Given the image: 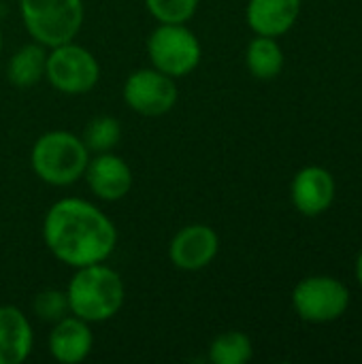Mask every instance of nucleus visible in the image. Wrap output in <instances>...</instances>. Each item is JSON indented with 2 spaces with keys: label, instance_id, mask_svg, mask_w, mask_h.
Listing matches in <instances>:
<instances>
[{
  "label": "nucleus",
  "instance_id": "obj_1",
  "mask_svg": "<svg viewBox=\"0 0 362 364\" xmlns=\"http://www.w3.org/2000/svg\"><path fill=\"white\" fill-rule=\"evenodd\" d=\"M43 243L55 260L79 269L109 260L117 245V228L94 203L68 196L47 209Z\"/></svg>",
  "mask_w": 362,
  "mask_h": 364
},
{
  "label": "nucleus",
  "instance_id": "obj_2",
  "mask_svg": "<svg viewBox=\"0 0 362 364\" xmlns=\"http://www.w3.org/2000/svg\"><path fill=\"white\" fill-rule=\"evenodd\" d=\"M64 292L70 314L90 324H100L115 318L126 301L122 275L105 262L75 269V275Z\"/></svg>",
  "mask_w": 362,
  "mask_h": 364
},
{
  "label": "nucleus",
  "instance_id": "obj_3",
  "mask_svg": "<svg viewBox=\"0 0 362 364\" xmlns=\"http://www.w3.org/2000/svg\"><path fill=\"white\" fill-rule=\"evenodd\" d=\"M90 158V149L81 136L68 130H49L30 149L32 173L53 188H66L83 179Z\"/></svg>",
  "mask_w": 362,
  "mask_h": 364
},
{
  "label": "nucleus",
  "instance_id": "obj_4",
  "mask_svg": "<svg viewBox=\"0 0 362 364\" xmlns=\"http://www.w3.org/2000/svg\"><path fill=\"white\" fill-rule=\"evenodd\" d=\"M19 15L30 38L51 49L75 41L85 6L83 0H19Z\"/></svg>",
  "mask_w": 362,
  "mask_h": 364
},
{
  "label": "nucleus",
  "instance_id": "obj_5",
  "mask_svg": "<svg viewBox=\"0 0 362 364\" xmlns=\"http://www.w3.org/2000/svg\"><path fill=\"white\" fill-rule=\"evenodd\" d=\"M145 49L149 64L173 79L194 73L203 58L201 41L186 23H158L149 32Z\"/></svg>",
  "mask_w": 362,
  "mask_h": 364
},
{
  "label": "nucleus",
  "instance_id": "obj_6",
  "mask_svg": "<svg viewBox=\"0 0 362 364\" xmlns=\"http://www.w3.org/2000/svg\"><path fill=\"white\" fill-rule=\"evenodd\" d=\"M45 79L60 94L83 96L96 87L100 79V64L83 45H77L75 41L62 43L47 49Z\"/></svg>",
  "mask_w": 362,
  "mask_h": 364
},
{
  "label": "nucleus",
  "instance_id": "obj_7",
  "mask_svg": "<svg viewBox=\"0 0 362 364\" xmlns=\"http://www.w3.org/2000/svg\"><path fill=\"white\" fill-rule=\"evenodd\" d=\"M292 307L305 322H335L350 307V290L335 277L314 275L297 284L292 290Z\"/></svg>",
  "mask_w": 362,
  "mask_h": 364
},
{
  "label": "nucleus",
  "instance_id": "obj_8",
  "mask_svg": "<svg viewBox=\"0 0 362 364\" xmlns=\"http://www.w3.org/2000/svg\"><path fill=\"white\" fill-rule=\"evenodd\" d=\"M177 79L149 68H137L132 70L124 81V102L143 117H160L175 109L179 92H177Z\"/></svg>",
  "mask_w": 362,
  "mask_h": 364
},
{
  "label": "nucleus",
  "instance_id": "obj_9",
  "mask_svg": "<svg viewBox=\"0 0 362 364\" xmlns=\"http://www.w3.org/2000/svg\"><path fill=\"white\" fill-rule=\"evenodd\" d=\"M220 252V237L207 224H188L169 243V260L175 269L196 273L207 269Z\"/></svg>",
  "mask_w": 362,
  "mask_h": 364
},
{
  "label": "nucleus",
  "instance_id": "obj_10",
  "mask_svg": "<svg viewBox=\"0 0 362 364\" xmlns=\"http://www.w3.org/2000/svg\"><path fill=\"white\" fill-rule=\"evenodd\" d=\"M83 179L96 198L105 203H117L132 188V168L122 156L113 151H102L90 158Z\"/></svg>",
  "mask_w": 362,
  "mask_h": 364
},
{
  "label": "nucleus",
  "instance_id": "obj_11",
  "mask_svg": "<svg viewBox=\"0 0 362 364\" xmlns=\"http://www.w3.org/2000/svg\"><path fill=\"white\" fill-rule=\"evenodd\" d=\"M49 354L60 364L83 363L94 348V333L90 322L68 314L62 320L53 322L49 337H47Z\"/></svg>",
  "mask_w": 362,
  "mask_h": 364
},
{
  "label": "nucleus",
  "instance_id": "obj_12",
  "mask_svg": "<svg viewBox=\"0 0 362 364\" xmlns=\"http://www.w3.org/2000/svg\"><path fill=\"white\" fill-rule=\"evenodd\" d=\"M290 198L297 211L316 218L335 200V177L322 166H305L292 179Z\"/></svg>",
  "mask_w": 362,
  "mask_h": 364
},
{
  "label": "nucleus",
  "instance_id": "obj_13",
  "mask_svg": "<svg viewBox=\"0 0 362 364\" xmlns=\"http://www.w3.org/2000/svg\"><path fill=\"white\" fill-rule=\"evenodd\" d=\"M301 2L303 0H247V26L254 34L277 38L297 23Z\"/></svg>",
  "mask_w": 362,
  "mask_h": 364
},
{
  "label": "nucleus",
  "instance_id": "obj_14",
  "mask_svg": "<svg viewBox=\"0 0 362 364\" xmlns=\"http://www.w3.org/2000/svg\"><path fill=\"white\" fill-rule=\"evenodd\" d=\"M34 348V331L23 311L0 305V364L26 363Z\"/></svg>",
  "mask_w": 362,
  "mask_h": 364
},
{
  "label": "nucleus",
  "instance_id": "obj_15",
  "mask_svg": "<svg viewBox=\"0 0 362 364\" xmlns=\"http://www.w3.org/2000/svg\"><path fill=\"white\" fill-rule=\"evenodd\" d=\"M47 47L32 41L19 47L6 62V79L15 87H32L45 79Z\"/></svg>",
  "mask_w": 362,
  "mask_h": 364
},
{
  "label": "nucleus",
  "instance_id": "obj_16",
  "mask_svg": "<svg viewBox=\"0 0 362 364\" xmlns=\"http://www.w3.org/2000/svg\"><path fill=\"white\" fill-rule=\"evenodd\" d=\"M245 64L256 79L271 81L284 68V51L273 36L256 34L245 49Z\"/></svg>",
  "mask_w": 362,
  "mask_h": 364
},
{
  "label": "nucleus",
  "instance_id": "obj_17",
  "mask_svg": "<svg viewBox=\"0 0 362 364\" xmlns=\"http://www.w3.org/2000/svg\"><path fill=\"white\" fill-rule=\"evenodd\" d=\"M254 356L252 339L241 331L218 335L209 346V360L213 364H245Z\"/></svg>",
  "mask_w": 362,
  "mask_h": 364
},
{
  "label": "nucleus",
  "instance_id": "obj_18",
  "mask_svg": "<svg viewBox=\"0 0 362 364\" xmlns=\"http://www.w3.org/2000/svg\"><path fill=\"white\" fill-rule=\"evenodd\" d=\"M122 139V124L113 115H96L92 117L83 132L81 141L90 149V154H102V151H113Z\"/></svg>",
  "mask_w": 362,
  "mask_h": 364
},
{
  "label": "nucleus",
  "instance_id": "obj_19",
  "mask_svg": "<svg viewBox=\"0 0 362 364\" xmlns=\"http://www.w3.org/2000/svg\"><path fill=\"white\" fill-rule=\"evenodd\" d=\"M145 6L158 23H188L198 9V0H145Z\"/></svg>",
  "mask_w": 362,
  "mask_h": 364
},
{
  "label": "nucleus",
  "instance_id": "obj_20",
  "mask_svg": "<svg viewBox=\"0 0 362 364\" xmlns=\"http://www.w3.org/2000/svg\"><path fill=\"white\" fill-rule=\"evenodd\" d=\"M32 311L38 320L47 322V324H53L58 320H62L64 316L70 314L68 309V299H66V292L64 290H43L34 296L32 301Z\"/></svg>",
  "mask_w": 362,
  "mask_h": 364
},
{
  "label": "nucleus",
  "instance_id": "obj_21",
  "mask_svg": "<svg viewBox=\"0 0 362 364\" xmlns=\"http://www.w3.org/2000/svg\"><path fill=\"white\" fill-rule=\"evenodd\" d=\"M356 279H358V284H361L362 288V252L358 254V258H356Z\"/></svg>",
  "mask_w": 362,
  "mask_h": 364
},
{
  "label": "nucleus",
  "instance_id": "obj_22",
  "mask_svg": "<svg viewBox=\"0 0 362 364\" xmlns=\"http://www.w3.org/2000/svg\"><path fill=\"white\" fill-rule=\"evenodd\" d=\"M0 55H2V28H0Z\"/></svg>",
  "mask_w": 362,
  "mask_h": 364
}]
</instances>
